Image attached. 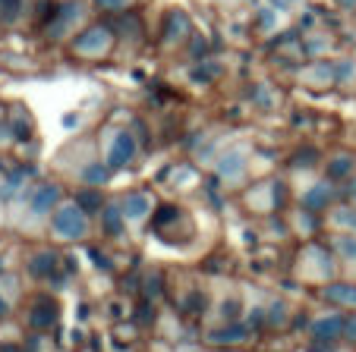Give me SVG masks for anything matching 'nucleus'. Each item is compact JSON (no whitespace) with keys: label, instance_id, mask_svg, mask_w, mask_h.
Returning <instances> with one entry per match:
<instances>
[{"label":"nucleus","instance_id":"obj_6","mask_svg":"<svg viewBox=\"0 0 356 352\" xmlns=\"http://www.w3.org/2000/svg\"><path fill=\"white\" fill-rule=\"evenodd\" d=\"M334 7H341V10H347V13H353V10H356V0H334Z\"/></svg>","mask_w":356,"mask_h":352},{"label":"nucleus","instance_id":"obj_3","mask_svg":"<svg viewBox=\"0 0 356 352\" xmlns=\"http://www.w3.org/2000/svg\"><path fill=\"white\" fill-rule=\"evenodd\" d=\"M22 10H26V0H0V22L3 26L16 22L22 16Z\"/></svg>","mask_w":356,"mask_h":352},{"label":"nucleus","instance_id":"obj_4","mask_svg":"<svg viewBox=\"0 0 356 352\" xmlns=\"http://www.w3.org/2000/svg\"><path fill=\"white\" fill-rule=\"evenodd\" d=\"M92 7L101 13H127L133 7V0H92Z\"/></svg>","mask_w":356,"mask_h":352},{"label":"nucleus","instance_id":"obj_2","mask_svg":"<svg viewBox=\"0 0 356 352\" xmlns=\"http://www.w3.org/2000/svg\"><path fill=\"white\" fill-rule=\"evenodd\" d=\"M164 26H168V38L170 41H186L189 35H193V22H189V16L183 13V10H168Z\"/></svg>","mask_w":356,"mask_h":352},{"label":"nucleus","instance_id":"obj_5","mask_svg":"<svg viewBox=\"0 0 356 352\" xmlns=\"http://www.w3.org/2000/svg\"><path fill=\"white\" fill-rule=\"evenodd\" d=\"M129 151H133V142H129V135L123 133L120 139H117V148H114V164H123V160L129 158Z\"/></svg>","mask_w":356,"mask_h":352},{"label":"nucleus","instance_id":"obj_7","mask_svg":"<svg viewBox=\"0 0 356 352\" xmlns=\"http://www.w3.org/2000/svg\"><path fill=\"white\" fill-rule=\"evenodd\" d=\"M284 3H290V7H293V3H300V0H284Z\"/></svg>","mask_w":356,"mask_h":352},{"label":"nucleus","instance_id":"obj_1","mask_svg":"<svg viewBox=\"0 0 356 352\" xmlns=\"http://www.w3.org/2000/svg\"><path fill=\"white\" fill-rule=\"evenodd\" d=\"M111 47H114V28L108 22H92L82 32L73 35L70 41V51L82 60H98V57H108Z\"/></svg>","mask_w":356,"mask_h":352}]
</instances>
